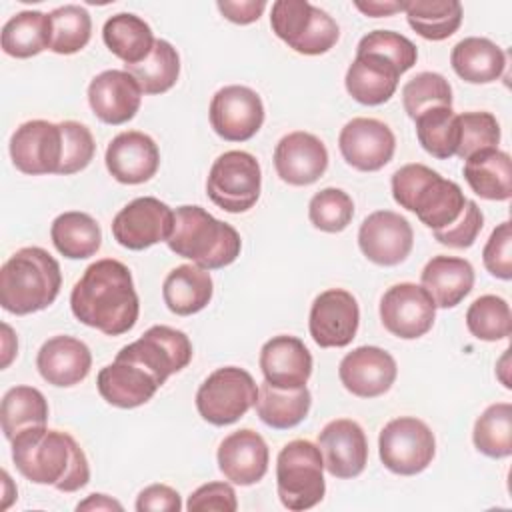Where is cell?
<instances>
[{
  "label": "cell",
  "instance_id": "obj_1",
  "mask_svg": "<svg viewBox=\"0 0 512 512\" xmlns=\"http://www.w3.org/2000/svg\"><path fill=\"white\" fill-rule=\"evenodd\" d=\"M70 310L78 322L106 336L132 330L140 314V300L130 268L114 258L92 262L72 286Z\"/></svg>",
  "mask_w": 512,
  "mask_h": 512
},
{
  "label": "cell",
  "instance_id": "obj_2",
  "mask_svg": "<svg viewBox=\"0 0 512 512\" xmlns=\"http://www.w3.org/2000/svg\"><path fill=\"white\" fill-rule=\"evenodd\" d=\"M10 444L16 470L32 484L76 492L90 482L88 458L68 432L32 426L16 434Z\"/></svg>",
  "mask_w": 512,
  "mask_h": 512
},
{
  "label": "cell",
  "instance_id": "obj_3",
  "mask_svg": "<svg viewBox=\"0 0 512 512\" xmlns=\"http://www.w3.org/2000/svg\"><path fill=\"white\" fill-rule=\"evenodd\" d=\"M60 288V264L40 246L16 250L0 268V304L10 314L26 316L48 308Z\"/></svg>",
  "mask_w": 512,
  "mask_h": 512
},
{
  "label": "cell",
  "instance_id": "obj_4",
  "mask_svg": "<svg viewBox=\"0 0 512 512\" xmlns=\"http://www.w3.org/2000/svg\"><path fill=\"white\" fill-rule=\"evenodd\" d=\"M166 244L176 256L192 260L204 270L230 266L242 250L240 234L232 224L192 204L174 210V230Z\"/></svg>",
  "mask_w": 512,
  "mask_h": 512
},
{
  "label": "cell",
  "instance_id": "obj_5",
  "mask_svg": "<svg viewBox=\"0 0 512 512\" xmlns=\"http://www.w3.org/2000/svg\"><path fill=\"white\" fill-rule=\"evenodd\" d=\"M394 202L418 216L430 230H440L452 224L466 206L462 188L448 178H442L426 164H404L392 174Z\"/></svg>",
  "mask_w": 512,
  "mask_h": 512
},
{
  "label": "cell",
  "instance_id": "obj_6",
  "mask_svg": "<svg viewBox=\"0 0 512 512\" xmlns=\"http://www.w3.org/2000/svg\"><path fill=\"white\" fill-rule=\"evenodd\" d=\"M276 490L284 508L302 512L322 502L326 494L324 458L318 444L292 440L276 458Z\"/></svg>",
  "mask_w": 512,
  "mask_h": 512
},
{
  "label": "cell",
  "instance_id": "obj_7",
  "mask_svg": "<svg viewBox=\"0 0 512 512\" xmlns=\"http://www.w3.org/2000/svg\"><path fill=\"white\" fill-rule=\"evenodd\" d=\"M272 32L298 54H326L340 38L336 20L306 0H276L270 14Z\"/></svg>",
  "mask_w": 512,
  "mask_h": 512
},
{
  "label": "cell",
  "instance_id": "obj_8",
  "mask_svg": "<svg viewBox=\"0 0 512 512\" xmlns=\"http://www.w3.org/2000/svg\"><path fill=\"white\" fill-rule=\"evenodd\" d=\"M260 190V162L250 152L228 150L212 162L206 178V194L224 212H248L258 202Z\"/></svg>",
  "mask_w": 512,
  "mask_h": 512
},
{
  "label": "cell",
  "instance_id": "obj_9",
  "mask_svg": "<svg viewBox=\"0 0 512 512\" xmlns=\"http://www.w3.org/2000/svg\"><path fill=\"white\" fill-rule=\"evenodd\" d=\"M258 398L252 374L238 366L216 368L196 392V410L212 426H228L240 420Z\"/></svg>",
  "mask_w": 512,
  "mask_h": 512
},
{
  "label": "cell",
  "instance_id": "obj_10",
  "mask_svg": "<svg viewBox=\"0 0 512 512\" xmlns=\"http://www.w3.org/2000/svg\"><path fill=\"white\" fill-rule=\"evenodd\" d=\"M378 454L384 468L390 472L414 476L432 464L436 438L424 420L416 416H400L380 430Z\"/></svg>",
  "mask_w": 512,
  "mask_h": 512
},
{
  "label": "cell",
  "instance_id": "obj_11",
  "mask_svg": "<svg viewBox=\"0 0 512 512\" xmlns=\"http://www.w3.org/2000/svg\"><path fill=\"white\" fill-rule=\"evenodd\" d=\"M192 354V342L186 332L166 324H156L148 328L138 340L120 348L116 358L140 364L162 386L172 374L190 364Z\"/></svg>",
  "mask_w": 512,
  "mask_h": 512
},
{
  "label": "cell",
  "instance_id": "obj_12",
  "mask_svg": "<svg viewBox=\"0 0 512 512\" xmlns=\"http://www.w3.org/2000/svg\"><path fill=\"white\" fill-rule=\"evenodd\" d=\"M110 228L120 246L146 250L158 242H168L174 230V210L154 196H140L114 216Z\"/></svg>",
  "mask_w": 512,
  "mask_h": 512
},
{
  "label": "cell",
  "instance_id": "obj_13",
  "mask_svg": "<svg viewBox=\"0 0 512 512\" xmlns=\"http://www.w3.org/2000/svg\"><path fill=\"white\" fill-rule=\"evenodd\" d=\"M380 320L392 336L416 340L432 328L436 304L420 284L400 282L382 294Z\"/></svg>",
  "mask_w": 512,
  "mask_h": 512
},
{
  "label": "cell",
  "instance_id": "obj_14",
  "mask_svg": "<svg viewBox=\"0 0 512 512\" xmlns=\"http://www.w3.org/2000/svg\"><path fill=\"white\" fill-rule=\"evenodd\" d=\"M210 124L228 142H246L264 124V104L256 90L230 84L220 88L210 100Z\"/></svg>",
  "mask_w": 512,
  "mask_h": 512
},
{
  "label": "cell",
  "instance_id": "obj_15",
  "mask_svg": "<svg viewBox=\"0 0 512 512\" xmlns=\"http://www.w3.org/2000/svg\"><path fill=\"white\" fill-rule=\"evenodd\" d=\"M360 308L358 300L344 288H328L320 292L310 308L308 330L320 348H344L358 332Z\"/></svg>",
  "mask_w": 512,
  "mask_h": 512
},
{
  "label": "cell",
  "instance_id": "obj_16",
  "mask_svg": "<svg viewBox=\"0 0 512 512\" xmlns=\"http://www.w3.org/2000/svg\"><path fill=\"white\" fill-rule=\"evenodd\" d=\"M10 158L22 174H58L62 162L60 124L48 120H28L10 136Z\"/></svg>",
  "mask_w": 512,
  "mask_h": 512
},
{
  "label": "cell",
  "instance_id": "obj_17",
  "mask_svg": "<svg viewBox=\"0 0 512 512\" xmlns=\"http://www.w3.org/2000/svg\"><path fill=\"white\" fill-rule=\"evenodd\" d=\"M358 246L370 262L378 266H396L410 256L414 230L398 212L376 210L362 220Z\"/></svg>",
  "mask_w": 512,
  "mask_h": 512
},
{
  "label": "cell",
  "instance_id": "obj_18",
  "mask_svg": "<svg viewBox=\"0 0 512 512\" xmlns=\"http://www.w3.org/2000/svg\"><path fill=\"white\" fill-rule=\"evenodd\" d=\"M338 148L346 164L360 172L384 168L396 150V138L388 124L376 118H352L338 136Z\"/></svg>",
  "mask_w": 512,
  "mask_h": 512
},
{
  "label": "cell",
  "instance_id": "obj_19",
  "mask_svg": "<svg viewBox=\"0 0 512 512\" xmlns=\"http://www.w3.org/2000/svg\"><path fill=\"white\" fill-rule=\"evenodd\" d=\"M318 448L324 458V468L334 478H356L366 468L368 440L356 420H330L318 434Z\"/></svg>",
  "mask_w": 512,
  "mask_h": 512
},
{
  "label": "cell",
  "instance_id": "obj_20",
  "mask_svg": "<svg viewBox=\"0 0 512 512\" xmlns=\"http://www.w3.org/2000/svg\"><path fill=\"white\" fill-rule=\"evenodd\" d=\"M342 386L358 398H376L386 394L398 376L396 360L378 346H358L348 352L338 366Z\"/></svg>",
  "mask_w": 512,
  "mask_h": 512
},
{
  "label": "cell",
  "instance_id": "obj_21",
  "mask_svg": "<svg viewBox=\"0 0 512 512\" xmlns=\"http://www.w3.org/2000/svg\"><path fill=\"white\" fill-rule=\"evenodd\" d=\"M142 88L126 70H104L88 84V104L94 116L110 126L126 124L142 104Z\"/></svg>",
  "mask_w": 512,
  "mask_h": 512
},
{
  "label": "cell",
  "instance_id": "obj_22",
  "mask_svg": "<svg viewBox=\"0 0 512 512\" xmlns=\"http://www.w3.org/2000/svg\"><path fill=\"white\" fill-rule=\"evenodd\" d=\"M274 168L282 182L290 186H310L328 168L324 142L304 130L282 136L274 148Z\"/></svg>",
  "mask_w": 512,
  "mask_h": 512
},
{
  "label": "cell",
  "instance_id": "obj_23",
  "mask_svg": "<svg viewBox=\"0 0 512 512\" xmlns=\"http://www.w3.org/2000/svg\"><path fill=\"white\" fill-rule=\"evenodd\" d=\"M110 176L120 184H144L156 176L160 166L158 144L140 130L116 134L104 154Z\"/></svg>",
  "mask_w": 512,
  "mask_h": 512
},
{
  "label": "cell",
  "instance_id": "obj_24",
  "mask_svg": "<svg viewBox=\"0 0 512 512\" xmlns=\"http://www.w3.org/2000/svg\"><path fill=\"white\" fill-rule=\"evenodd\" d=\"M216 460L226 480L238 486H252L266 476L270 450L256 430L240 428L220 442Z\"/></svg>",
  "mask_w": 512,
  "mask_h": 512
},
{
  "label": "cell",
  "instance_id": "obj_25",
  "mask_svg": "<svg viewBox=\"0 0 512 512\" xmlns=\"http://www.w3.org/2000/svg\"><path fill=\"white\" fill-rule=\"evenodd\" d=\"M260 370L276 388H302L312 376V354L296 336H272L260 350Z\"/></svg>",
  "mask_w": 512,
  "mask_h": 512
},
{
  "label": "cell",
  "instance_id": "obj_26",
  "mask_svg": "<svg viewBox=\"0 0 512 512\" xmlns=\"http://www.w3.org/2000/svg\"><path fill=\"white\" fill-rule=\"evenodd\" d=\"M402 72L394 62L376 52H356V58L346 70V92L364 106H380L388 102L400 80Z\"/></svg>",
  "mask_w": 512,
  "mask_h": 512
},
{
  "label": "cell",
  "instance_id": "obj_27",
  "mask_svg": "<svg viewBox=\"0 0 512 512\" xmlns=\"http://www.w3.org/2000/svg\"><path fill=\"white\" fill-rule=\"evenodd\" d=\"M36 368L40 376L58 388H70L80 384L92 368L90 348L74 336L48 338L36 356Z\"/></svg>",
  "mask_w": 512,
  "mask_h": 512
},
{
  "label": "cell",
  "instance_id": "obj_28",
  "mask_svg": "<svg viewBox=\"0 0 512 512\" xmlns=\"http://www.w3.org/2000/svg\"><path fill=\"white\" fill-rule=\"evenodd\" d=\"M96 386L110 406L130 410L146 404L160 388V382L140 364L114 358L112 364L98 372Z\"/></svg>",
  "mask_w": 512,
  "mask_h": 512
},
{
  "label": "cell",
  "instance_id": "obj_29",
  "mask_svg": "<svg viewBox=\"0 0 512 512\" xmlns=\"http://www.w3.org/2000/svg\"><path fill=\"white\" fill-rule=\"evenodd\" d=\"M420 282L436 308H454L472 292L474 268L466 258L438 254L422 268Z\"/></svg>",
  "mask_w": 512,
  "mask_h": 512
},
{
  "label": "cell",
  "instance_id": "obj_30",
  "mask_svg": "<svg viewBox=\"0 0 512 512\" xmlns=\"http://www.w3.org/2000/svg\"><path fill=\"white\" fill-rule=\"evenodd\" d=\"M214 294V282L208 270L196 264H180L168 272L162 284L166 308L176 316H192L204 310Z\"/></svg>",
  "mask_w": 512,
  "mask_h": 512
},
{
  "label": "cell",
  "instance_id": "obj_31",
  "mask_svg": "<svg viewBox=\"0 0 512 512\" xmlns=\"http://www.w3.org/2000/svg\"><path fill=\"white\" fill-rule=\"evenodd\" d=\"M450 64L464 82L490 84L504 74L506 54L488 38L468 36L452 48Z\"/></svg>",
  "mask_w": 512,
  "mask_h": 512
},
{
  "label": "cell",
  "instance_id": "obj_32",
  "mask_svg": "<svg viewBox=\"0 0 512 512\" xmlns=\"http://www.w3.org/2000/svg\"><path fill=\"white\" fill-rule=\"evenodd\" d=\"M464 180L484 200L504 202L512 196V160L508 152L488 148L464 160Z\"/></svg>",
  "mask_w": 512,
  "mask_h": 512
},
{
  "label": "cell",
  "instance_id": "obj_33",
  "mask_svg": "<svg viewBox=\"0 0 512 512\" xmlns=\"http://www.w3.org/2000/svg\"><path fill=\"white\" fill-rule=\"evenodd\" d=\"M102 40L106 48L124 62V66L140 64L154 48V32L140 16L132 12H118L102 26Z\"/></svg>",
  "mask_w": 512,
  "mask_h": 512
},
{
  "label": "cell",
  "instance_id": "obj_34",
  "mask_svg": "<svg viewBox=\"0 0 512 512\" xmlns=\"http://www.w3.org/2000/svg\"><path fill=\"white\" fill-rule=\"evenodd\" d=\"M2 50L12 58H32L52 44V18L40 10H22L8 18L0 34Z\"/></svg>",
  "mask_w": 512,
  "mask_h": 512
},
{
  "label": "cell",
  "instance_id": "obj_35",
  "mask_svg": "<svg viewBox=\"0 0 512 512\" xmlns=\"http://www.w3.org/2000/svg\"><path fill=\"white\" fill-rule=\"evenodd\" d=\"M54 248L70 260H84L94 256L102 246L100 224L86 212L70 210L54 218L50 226Z\"/></svg>",
  "mask_w": 512,
  "mask_h": 512
},
{
  "label": "cell",
  "instance_id": "obj_36",
  "mask_svg": "<svg viewBox=\"0 0 512 512\" xmlns=\"http://www.w3.org/2000/svg\"><path fill=\"white\" fill-rule=\"evenodd\" d=\"M254 406L258 418L266 426L274 430H288L298 426L308 416L312 406V394L306 386L284 390L264 380L258 388V398Z\"/></svg>",
  "mask_w": 512,
  "mask_h": 512
},
{
  "label": "cell",
  "instance_id": "obj_37",
  "mask_svg": "<svg viewBox=\"0 0 512 512\" xmlns=\"http://www.w3.org/2000/svg\"><path fill=\"white\" fill-rule=\"evenodd\" d=\"M408 26L424 40L450 38L462 24L464 10L458 0H408L404 10Z\"/></svg>",
  "mask_w": 512,
  "mask_h": 512
},
{
  "label": "cell",
  "instance_id": "obj_38",
  "mask_svg": "<svg viewBox=\"0 0 512 512\" xmlns=\"http://www.w3.org/2000/svg\"><path fill=\"white\" fill-rule=\"evenodd\" d=\"M48 402L44 394L34 386H14L10 388L0 404V422L6 440H12L26 428L46 426L48 422Z\"/></svg>",
  "mask_w": 512,
  "mask_h": 512
},
{
  "label": "cell",
  "instance_id": "obj_39",
  "mask_svg": "<svg viewBox=\"0 0 512 512\" xmlns=\"http://www.w3.org/2000/svg\"><path fill=\"white\" fill-rule=\"evenodd\" d=\"M416 122V138L420 146L438 160H448L456 156L460 126L458 114L452 106H436L424 110L414 118Z\"/></svg>",
  "mask_w": 512,
  "mask_h": 512
},
{
  "label": "cell",
  "instance_id": "obj_40",
  "mask_svg": "<svg viewBox=\"0 0 512 512\" xmlns=\"http://www.w3.org/2000/svg\"><path fill=\"white\" fill-rule=\"evenodd\" d=\"M124 70L134 76L144 94H164L178 82L180 56L168 40L156 38L148 58L140 64L124 66Z\"/></svg>",
  "mask_w": 512,
  "mask_h": 512
},
{
  "label": "cell",
  "instance_id": "obj_41",
  "mask_svg": "<svg viewBox=\"0 0 512 512\" xmlns=\"http://www.w3.org/2000/svg\"><path fill=\"white\" fill-rule=\"evenodd\" d=\"M472 442L488 458H508L512 454V404H490L474 422Z\"/></svg>",
  "mask_w": 512,
  "mask_h": 512
},
{
  "label": "cell",
  "instance_id": "obj_42",
  "mask_svg": "<svg viewBox=\"0 0 512 512\" xmlns=\"http://www.w3.org/2000/svg\"><path fill=\"white\" fill-rule=\"evenodd\" d=\"M466 326L470 334L478 340H484V342L504 340L512 332L510 304L496 294H484L468 306Z\"/></svg>",
  "mask_w": 512,
  "mask_h": 512
},
{
  "label": "cell",
  "instance_id": "obj_43",
  "mask_svg": "<svg viewBox=\"0 0 512 512\" xmlns=\"http://www.w3.org/2000/svg\"><path fill=\"white\" fill-rule=\"evenodd\" d=\"M52 18V44L54 54L70 56L80 52L92 36V18L84 6L64 4L50 12Z\"/></svg>",
  "mask_w": 512,
  "mask_h": 512
},
{
  "label": "cell",
  "instance_id": "obj_44",
  "mask_svg": "<svg viewBox=\"0 0 512 512\" xmlns=\"http://www.w3.org/2000/svg\"><path fill=\"white\" fill-rule=\"evenodd\" d=\"M402 106L412 120L424 110L452 106V86L438 72H420L402 86Z\"/></svg>",
  "mask_w": 512,
  "mask_h": 512
},
{
  "label": "cell",
  "instance_id": "obj_45",
  "mask_svg": "<svg viewBox=\"0 0 512 512\" xmlns=\"http://www.w3.org/2000/svg\"><path fill=\"white\" fill-rule=\"evenodd\" d=\"M308 218L322 232H342L354 218V202L342 188H324L310 198Z\"/></svg>",
  "mask_w": 512,
  "mask_h": 512
},
{
  "label": "cell",
  "instance_id": "obj_46",
  "mask_svg": "<svg viewBox=\"0 0 512 512\" xmlns=\"http://www.w3.org/2000/svg\"><path fill=\"white\" fill-rule=\"evenodd\" d=\"M460 138L456 156L466 160L472 154L488 148H498L500 144V124L494 114L484 110H472L458 114Z\"/></svg>",
  "mask_w": 512,
  "mask_h": 512
},
{
  "label": "cell",
  "instance_id": "obj_47",
  "mask_svg": "<svg viewBox=\"0 0 512 512\" xmlns=\"http://www.w3.org/2000/svg\"><path fill=\"white\" fill-rule=\"evenodd\" d=\"M356 52H376L390 62L404 74L408 72L418 60L416 44L394 30H372L360 38Z\"/></svg>",
  "mask_w": 512,
  "mask_h": 512
},
{
  "label": "cell",
  "instance_id": "obj_48",
  "mask_svg": "<svg viewBox=\"0 0 512 512\" xmlns=\"http://www.w3.org/2000/svg\"><path fill=\"white\" fill-rule=\"evenodd\" d=\"M58 124L62 130V162L58 174L70 176L84 170L92 162L96 144L88 126L76 120H64Z\"/></svg>",
  "mask_w": 512,
  "mask_h": 512
},
{
  "label": "cell",
  "instance_id": "obj_49",
  "mask_svg": "<svg viewBox=\"0 0 512 512\" xmlns=\"http://www.w3.org/2000/svg\"><path fill=\"white\" fill-rule=\"evenodd\" d=\"M484 226V214L474 200H468L462 214L446 228L432 230L434 238L448 248H470Z\"/></svg>",
  "mask_w": 512,
  "mask_h": 512
},
{
  "label": "cell",
  "instance_id": "obj_50",
  "mask_svg": "<svg viewBox=\"0 0 512 512\" xmlns=\"http://www.w3.org/2000/svg\"><path fill=\"white\" fill-rule=\"evenodd\" d=\"M482 262L492 276L500 280L512 278V226L508 220L492 230L482 250Z\"/></svg>",
  "mask_w": 512,
  "mask_h": 512
},
{
  "label": "cell",
  "instance_id": "obj_51",
  "mask_svg": "<svg viewBox=\"0 0 512 512\" xmlns=\"http://www.w3.org/2000/svg\"><path fill=\"white\" fill-rule=\"evenodd\" d=\"M238 508L236 492L228 482H208L198 486L186 502V510H218V512H234Z\"/></svg>",
  "mask_w": 512,
  "mask_h": 512
},
{
  "label": "cell",
  "instance_id": "obj_52",
  "mask_svg": "<svg viewBox=\"0 0 512 512\" xmlns=\"http://www.w3.org/2000/svg\"><path fill=\"white\" fill-rule=\"evenodd\" d=\"M182 508V498L178 490L168 484H150L136 498V510H160V512H178Z\"/></svg>",
  "mask_w": 512,
  "mask_h": 512
},
{
  "label": "cell",
  "instance_id": "obj_53",
  "mask_svg": "<svg viewBox=\"0 0 512 512\" xmlns=\"http://www.w3.org/2000/svg\"><path fill=\"white\" fill-rule=\"evenodd\" d=\"M216 6H218L220 14L226 20H230L234 24H240V26H246V24L256 22L262 16V12L266 8V2L264 0H240V2L224 0V2H218Z\"/></svg>",
  "mask_w": 512,
  "mask_h": 512
},
{
  "label": "cell",
  "instance_id": "obj_54",
  "mask_svg": "<svg viewBox=\"0 0 512 512\" xmlns=\"http://www.w3.org/2000/svg\"><path fill=\"white\" fill-rule=\"evenodd\" d=\"M354 6L366 14V16H372V18H382V16H392L396 12H402L404 10V2H392V0H368V2H360L356 0Z\"/></svg>",
  "mask_w": 512,
  "mask_h": 512
},
{
  "label": "cell",
  "instance_id": "obj_55",
  "mask_svg": "<svg viewBox=\"0 0 512 512\" xmlns=\"http://www.w3.org/2000/svg\"><path fill=\"white\" fill-rule=\"evenodd\" d=\"M76 510L80 512V510H90V512H98V510H124V506L116 500V498H112V496H108V494H90V496H86L82 502H78L76 504Z\"/></svg>",
  "mask_w": 512,
  "mask_h": 512
},
{
  "label": "cell",
  "instance_id": "obj_56",
  "mask_svg": "<svg viewBox=\"0 0 512 512\" xmlns=\"http://www.w3.org/2000/svg\"><path fill=\"white\" fill-rule=\"evenodd\" d=\"M16 354H18V340L14 336V330L6 322H2V368H8Z\"/></svg>",
  "mask_w": 512,
  "mask_h": 512
},
{
  "label": "cell",
  "instance_id": "obj_57",
  "mask_svg": "<svg viewBox=\"0 0 512 512\" xmlns=\"http://www.w3.org/2000/svg\"><path fill=\"white\" fill-rule=\"evenodd\" d=\"M2 482H4V500H2V510H6V508L12 504V500L16 498L18 490H16V486H12V480H10V476H8V472H6V470L2 472Z\"/></svg>",
  "mask_w": 512,
  "mask_h": 512
},
{
  "label": "cell",
  "instance_id": "obj_58",
  "mask_svg": "<svg viewBox=\"0 0 512 512\" xmlns=\"http://www.w3.org/2000/svg\"><path fill=\"white\" fill-rule=\"evenodd\" d=\"M510 350H504V354H502V358H500V362H498V368H496V374H498V378H500V382L504 384V388H512V384H510V378L506 376V372H508V354Z\"/></svg>",
  "mask_w": 512,
  "mask_h": 512
}]
</instances>
